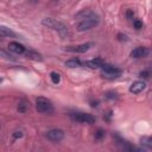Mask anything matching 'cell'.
I'll return each instance as SVG.
<instances>
[{"instance_id": "cell-1", "label": "cell", "mask_w": 152, "mask_h": 152, "mask_svg": "<svg viewBox=\"0 0 152 152\" xmlns=\"http://www.w3.org/2000/svg\"><path fill=\"white\" fill-rule=\"evenodd\" d=\"M77 30L80 32L91 30L93 27L97 26L100 24V15L90 10H83L78 12L75 17Z\"/></svg>"}, {"instance_id": "cell-2", "label": "cell", "mask_w": 152, "mask_h": 152, "mask_svg": "<svg viewBox=\"0 0 152 152\" xmlns=\"http://www.w3.org/2000/svg\"><path fill=\"white\" fill-rule=\"evenodd\" d=\"M42 24L49 28H52L53 31H56L61 38H66L69 37L70 32H69V28L61 21L56 20V19H52V18H44L42 20Z\"/></svg>"}, {"instance_id": "cell-3", "label": "cell", "mask_w": 152, "mask_h": 152, "mask_svg": "<svg viewBox=\"0 0 152 152\" xmlns=\"http://www.w3.org/2000/svg\"><path fill=\"white\" fill-rule=\"evenodd\" d=\"M36 109L42 114H51L53 112V104L49 99L39 96L36 99Z\"/></svg>"}, {"instance_id": "cell-4", "label": "cell", "mask_w": 152, "mask_h": 152, "mask_svg": "<svg viewBox=\"0 0 152 152\" xmlns=\"http://www.w3.org/2000/svg\"><path fill=\"white\" fill-rule=\"evenodd\" d=\"M100 69H101V75L104 78H110V80L118 78L122 74L121 69H119L118 66H114L112 64H107V63H103V65Z\"/></svg>"}, {"instance_id": "cell-5", "label": "cell", "mask_w": 152, "mask_h": 152, "mask_svg": "<svg viewBox=\"0 0 152 152\" xmlns=\"http://www.w3.org/2000/svg\"><path fill=\"white\" fill-rule=\"evenodd\" d=\"M70 118L72 121L80 122V124H94L96 121V118L89 113H82V112H75L70 114Z\"/></svg>"}, {"instance_id": "cell-6", "label": "cell", "mask_w": 152, "mask_h": 152, "mask_svg": "<svg viewBox=\"0 0 152 152\" xmlns=\"http://www.w3.org/2000/svg\"><path fill=\"white\" fill-rule=\"evenodd\" d=\"M45 137L49 140L53 141V142H58V141L63 140V138H64V131L61 129V128H51V129H49L45 133Z\"/></svg>"}, {"instance_id": "cell-7", "label": "cell", "mask_w": 152, "mask_h": 152, "mask_svg": "<svg viewBox=\"0 0 152 152\" xmlns=\"http://www.w3.org/2000/svg\"><path fill=\"white\" fill-rule=\"evenodd\" d=\"M91 43H86V44H78V45H70L65 46L64 50L68 52H74V53H84L91 48Z\"/></svg>"}, {"instance_id": "cell-8", "label": "cell", "mask_w": 152, "mask_h": 152, "mask_svg": "<svg viewBox=\"0 0 152 152\" xmlns=\"http://www.w3.org/2000/svg\"><path fill=\"white\" fill-rule=\"evenodd\" d=\"M8 50L17 53V55H24L27 49L23 44H20L19 42H10L8 43Z\"/></svg>"}, {"instance_id": "cell-9", "label": "cell", "mask_w": 152, "mask_h": 152, "mask_svg": "<svg viewBox=\"0 0 152 152\" xmlns=\"http://www.w3.org/2000/svg\"><path fill=\"white\" fill-rule=\"evenodd\" d=\"M145 88H146V83L144 82V81H135V82H133L131 86H129V93H132V94H140V93H142L144 90H145Z\"/></svg>"}, {"instance_id": "cell-10", "label": "cell", "mask_w": 152, "mask_h": 152, "mask_svg": "<svg viewBox=\"0 0 152 152\" xmlns=\"http://www.w3.org/2000/svg\"><path fill=\"white\" fill-rule=\"evenodd\" d=\"M147 53H148V50L146 49V48H144V46H137V48H134L132 51H131V57L132 58H135V59H138V58H141V57H145V56H147Z\"/></svg>"}, {"instance_id": "cell-11", "label": "cell", "mask_w": 152, "mask_h": 152, "mask_svg": "<svg viewBox=\"0 0 152 152\" xmlns=\"http://www.w3.org/2000/svg\"><path fill=\"white\" fill-rule=\"evenodd\" d=\"M103 59L102 58H100V57H96V58H94V59H90V61H87L86 62V65L88 66V68H90V69H99V68H101L102 65H103Z\"/></svg>"}, {"instance_id": "cell-12", "label": "cell", "mask_w": 152, "mask_h": 152, "mask_svg": "<svg viewBox=\"0 0 152 152\" xmlns=\"http://www.w3.org/2000/svg\"><path fill=\"white\" fill-rule=\"evenodd\" d=\"M24 55L26 56V58H28L31 61H36V62H42L43 61V56L39 52L34 51V50H26V52Z\"/></svg>"}, {"instance_id": "cell-13", "label": "cell", "mask_w": 152, "mask_h": 152, "mask_svg": "<svg viewBox=\"0 0 152 152\" xmlns=\"http://www.w3.org/2000/svg\"><path fill=\"white\" fill-rule=\"evenodd\" d=\"M65 66H68V68H78V66H81L82 65V62H81V59H78V58H70V59H68L65 63Z\"/></svg>"}, {"instance_id": "cell-14", "label": "cell", "mask_w": 152, "mask_h": 152, "mask_svg": "<svg viewBox=\"0 0 152 152\" xmlns=\"http://www.w3.org/2000/svg\"><path fill=\"white\" fill-rule=\"evenodd\" d=\"M140 144L144 150H152V137L151 138H141Z\"/></svg>"}, {"instance_id": "cell-15", "label": "cell", "mask_w": 152, "mask_h": 152, "mask_svg": "<svg viewBox=\"0 0 152 152\" xmlns=\"http://www.w3.org/2000/svg\"><path fill=\"white\" fill-rule=\"evenodd\" d=\"M28 107H30V103H28V102H26L25 100H20V101L18 102L17 109H18L19 113H25V112L27 110Z\"/></svg>"}, {"instance_id": "cell-16", "label": "cell", "mask_w": 152, "mask_h": 152, "mask_svg": "<svg viewBox=\"0 0 152 152\" xmlns=\"http://www.w3.org/2000/svg\"><path fill=\"white\" fill-rule=\"evenodd\" d=\"M0 33H1V37L2 38L4 37H15V33L12 30L7 28L6 26H1L0 27Z\"/></svg>"}, {"instance_id": "cell-17", "label": "cell", "mask_w": 152, "mask_h": 152, "mask_svg": "<svg viewBox=\"0 0 152 152\" xmlns=\"http://www.w3.org/2000/svg\"><path fill=\"white\" fill-rule=\"evenodd\" d=\"M50 80H51V82L53 83V84H59V82H61V75L57 72V71H51L50 72Z\"/></svg>"}, {"instance_id": "cell-18", "label": "cell", "mask_w": 152, "mask_h": 152, "mask_svg": "<svg viewBox=\"0 0 152 152\" xmlns=\"http://www.w3.org/2000/svg\"><path fill=\"white\" fill-rule=\"evenodd\" d=\"M104 97L107 100H118L119 99V95H118V93L115 90H107L104 93Z\"/></svg>"}, {"instance_id": "cell-19", "label": "cell", "mask_w": 152, "mask_h": 152, "mask_svg": "<svg viewBox=\"0 0 152 152\" xmlns=\"http://www.w3.org/2000/svg\"><path fill=\"white\" fill-rule=\"evenodd\" d=\"M106 135V132L102 129V128H99L96 132H95V140H102Z\"/></svg>"}, {"instance_id": "cell-20", "label": "cell", "mask_w": 152, "mask_h": 152, "mask_svg": "<svg viewBox=\"0 0 152 152\" xmlns=\"http://www.w3.org/2000/svg\"><path fill=\"white\" fill-rule=\"evenodd\" d=\"M152 75V72L150 71V70H142V71H140L139 72V76L141 77V78H150V76Z\"/></svg>"}, {"instance_id": "cell-21", "label": "cell", "mask_w": 152, "mask_h": 152, "mask_svg": "<svg viewBox=\"0 0 152 152\" xmlns=\"http://www.w3.org/2000/svg\"><path fill=\"white\" fill-rule=\"evenodd\" d=\"M133 26H134L137 30H140V28H142L144 24H142L141 20H139V19H134V20H133Z\"/></svg>"}, {"instance_id": "cell-22", "label": "cell", "mask_w": 152, "mask_h": 152, "mask_svg": "<svg viewBox=\"0 0 152 152\" xmlns=\"http://www.w3.org/2000/svg\"><path fill=\"white\" fill-rule=\"evenodd\" d=\"M23 135H24V132H23V131H14V132L12 133V137H13L14 140L23 138Z\"/></svg>"}, {"instance_id": "cell-23", "label": "cell", "mask_w": 152, "mask_h": 152, "mask_svg": "<svg viewBox=\"0 0 152 152\" xmlns=\"http://www.w3.org/2000/svg\"><path fill=\"white\" fill-rule=\"evenodd\" d=\"M126 18H127L128 20H133V18H134V12H133V10H127V11H126Z\"/></svg>"}, {"instance_id": "cell-24", "label": "cell", "mask_w": 152, "mask_h": 152, "mask_svg": "<svg viewBox=\"0 0 152 152\" xmlns=\"http://www.w3.org/2000/svg\"><path fill=\"white\" fill-rule=\"evenodd\" d=\"M118 39L119 40H124V42H126L127 40V36H125V34H122V33H118Z\"/></svg>"}]
</instances>
